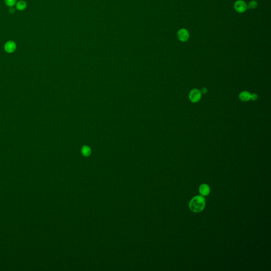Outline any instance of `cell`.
I'll return each instance as SVG.
<instances>
[{
    "mask_svg": "<svg viewBox=\"0 0 271 271\" xmlns=\"http://www.w3.org/2000/svg\"><path fill=\"white\" fill-rule=\"evenodd\" d=\"M210 192V188L209 185L206 184H203L200 185L199 188V192L202 196H207L209 194Z\"/></svg>",
    "mask_w": 271,
    "mask_h": 271,
    "instance_id": "8992f818",
    "label": "cell"
},
{
    "mask_svg": "<svg viewBox=\"0 0 271 271\" xmlns=\"http://www.w3.org/2000/svg\"><path fill=\"white\" fill-rule=\"evenodd\" d=\"M235 9L238 13H243L247 9V5L242 0H238L235 3Z\"/></svg>",
    "mask_w": 271,
    "mask_h": 271,
    "instance_id": "3957f363",
    "label": "cell"
},
{
    "mask_svg": "<svg viewBox=\"0 0 271 271\" xmlns=\"http://www.w3.org/2000/svg\"><path fill=\"white\" fill-rule=\"evenodd\" d=\"M82 153L84 155L87 156L90 154V149L88 147H84L83 148V150H82Z\"/></svg>",
    "mask_w": 271,
    "mask_h": 271,
    "instance_id": "8fae6325",
    "label": "cell"
},
{
    "mask_svg": "<svg viewBox=\"0 0 271 271\" xmlns=\"http://www.w3.org/2000/svg\"><path fill=\"white\" fill-rule=\"evenodd\" d=\"M5 3L8 7H13L16 3V0H5Z\"/></svg>",
    "mask_w": 271,
    "mask_h": 271,
    "instance_id": "30bf717a",
    "label": "cell"
},
{
    "mask_svg": "<svg viewBox=\"0 0 271 271\" xmlns=\"http://www.w3.org/2000/svg\"><path fill=\"white\" fill-rule=\"evenodd\" d=\"M15 11V10L13 9V8H10V12L11 13H13Z\"/></svg>",
    "mask_w": 271,
    "mask_h": 271,
    "instance_id": "4fadbf2b",
    "label": "cell"
},
{
    "mask_svg": "<svg viewBox=\"0 0 271 271\" xmlns=\"http://www.w3.org/2000/svg\"><path fill=\"white\" fill-rule=\"evenodd\" d=\"M201 98V92L198 89H193L189 94V99L192 102H198Z\"/></svg>",
    "mask_w": 271,
    "mask_h": 271,
    "instance_id": "7a4b0ae2",
    "label": "cell"
},
{
    "mask_svg": "<svg viewBox=\"0 0 271 271\" xmlns=\"http://www.w3.org/2000/svg\"><path fill=\"white\" fill-rule=\"evenodd\" d=\"M207 89H205V88H204V89H202V92L203 93H205L207 92Z\"/></svg>",
    "mask_w": 271,
    "mask_h": 271,
    "instance_id": "5bb4252c",
    "label": "cell"
},
{
    "mask_svg": "<svg viewBox=\"0 0 271 271\" xmlns=\"http://www.w3.org/2000/svg\"><path fill=\"white\" fill-rule=\"evenodd\" d=\"M257 5H258V3L256 1H252L249 2L248 5H247V8L251 9H255L256 7H257Z\"/></svg>",
    "mask_w": 271,
    "mask_h": 271,
    "instance_id": "9c48e42d",
    "label": "cell"
},
{
    "mask_svg": "<svg viewBox=\"0 0 271 271\" xmlns=\"http://www.w3.org/2000/svg\"><path fill=\"white\" fill-rule=\"evenodd\" d=\"M27 7V3L25 1L21 0L16 3V8L18 10L22 11L25 10Z\"/></svg>",
    "mask_w": 271,
    "mask_h": 271,
    "instance_id": "ba28073f",
    "label": "cell"
},
{
    "mask_svg": "<svg viewBox=\"0 0 271 271\" xmlns=\"http://www.w3.org/2000/svg\"><path fill=\"white\" fill-rule=\"evenodd\" d=\"M205 205V200L203 196L197 195L192 199L190 203L189 208L193 212L198 213L201 212L204 209Z\"/></svg>",
    "mask_w": 271,
    "mask_h": 271,
    "instance_id": "6da1fadb",
    "label": "cell"
},
{
    "mask_svg": "<svg viewBox=\"0 0 271 271\" xmlns=\"http://www.w3.org/2000/svg\"><path fill=\"white\" fill-rule=\"evenodd\" d=\"M251 93L247 91H243L239 94V98L240 100L242 101H248L251 100Z\"/></svg>",
    "mask_w": 271,
    "mask_h": 271,
    "instance_id": "52a82bcc",
    "label": "cell"
},
{
    "mask_svg": "<svg viewBox=\"0 0 271 271\" xmlns=\"http://www.w3.org/2000/svg\"><path fill=\"white\" fill-rule=\"evenodd\" d=\"M258 98V96L255 94V93H253L251 94V100H252L253 101H255Z\"/></svg>",
    "mask_w": 271,
    "mask_h": 271,
    "instance_id": "7c38bea8",
    "label": "cell"
},
{
    "mask_svg": "<svg viewBox=\"0 0 271 271\" xmlns=\"http://www.w3.org/2000/svg\"><path fill=\"white\" fill-rule=\"evenodd\" d=\"M177 37L180 41L185 42L189 38V33L187 30L181 29L177 32Z\"/></svg>",
    "mask_w": 271,
    "mask_h": 271,
    "instance_id": "277c9868",
    "label": "cell"
},
{
    "mask_svg": "<svg viewBox=\"0 0 271 271\" xmlns=\"http://www.w3.org/2000/svg\"><path fill=\"white\" fill-rule=\"evenodd\" d=\"M16 48V44L13 41H9L7 42L4 46V49L5 51L9 53H11L15 51Z\"/></svg>",
    "mask_w": 271,
    "mask_h": 271,
    "instance_id": "5b68a950",
    "label": "cell"
}]
</instances>
